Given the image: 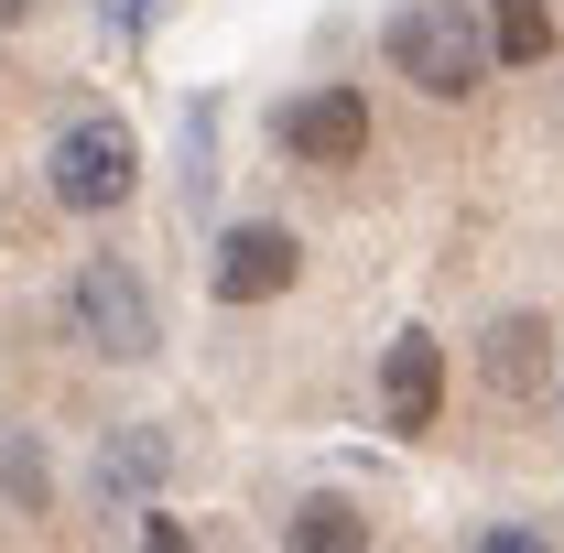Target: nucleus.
Listing matches in <instances>:
<instances>
[{
  "label": "nucleus",
  "mask_w": 564,
  "mask_h": 553,
  "mask_svg": "<svg viewBox=\"0 0 564 553\" xmlns=\"http://www.w3.org/2000/svg\"><path fill=\"white\" fill-rule=\"evenodd\" d=\"M380 44H391V66L413 76L423 98H467V87H478V76L499 66V55H489V33H478V11H467V0H402Z\"/></svg>",
  "instance_id": "1"
},
{
  "label": "nucleus",
  "mask_w": 564,
  "mask_h": 553,
  "mask_svg": "<svg viewBox=\"0 0 564 553\" xmlns=\"http://www.w3.org/2000/svg\"><path fill=\"white\" fill-rule=\"evenodd\" d=\"M44 185H55V207H76V217H98V207H120L141 185V131L131 120H66L55 131V152H44Z\"/></svg>",
  "instance_id": "2"
},
{
  "label": "nucleus",
  "mask_w": 564,
  "mask_h": 553,
  "mask_svg": "<svg viewBox=\"0 0 564 553\" xmlns=\"http://www.w3.org/2000/svg\"><path fill=\"white\" fill-rule=\"evenodd\" d=\"M76 337L98 347V358H152V347H163L152 282H141L131 261H87V272H76Z\"/></svg>",
  "instance_id": "3"
},
{
  "label": "nucleus",
  "mask_w": 564,
  "mask_h": 553,
  "mask_svg": "<svg viewBox=\"0 0 564 553\" xmlns=\"http://www.w3.org/2000/svg\"><path fill=\"white\" fill-rule=\"evenodd\" d=\"M282 152L293 163H358L369 152V98L358 87H304V98H282Z\"/></svg>",
  "instance_id": "4"
},
{
  "label": "nucleus",
  "mask_w": 564,
  "mask_h": 553,
  "mask_svg": "<svg viewBox=\"0 0 564 553\" xmlns=\"http://www.w3.org/2000/svg\"><path fill=\"white\" fill-rule=\"evenodd\" d=\"M434 413H445V347L423 326H402L380 347V423L391 434H434Z\"/></svg>",
  "instance_id": "5"
},
{
  "label": "nucleus",
  "mask_w": 564,
  "mask_h": 553,
  "mask_svg": "<svg viewBox=\"0 0 564 553\" xmlns=\"http://www.w3.org/2000/svg\"><path fill=\"white\" fill-rule=\"evenodd\" d=\"M293 272H304V250L272 217H250V228L217 239V304H272V293H293Z\"/></svg>",
  "instance_id": "6"
},
{
  "label": "nucleus",
  "mask_w": 564,
  "mask_h": 553,
  "mask_svg": "<svg viewBox=\"0 0 564 553\" xmlns=\"http://www.w3.org/2000/svg\"><path fill=\"white\" fill-rule=\"evenodd\" d=\"M543 380H554V326H543V315H499L489 326V391L532 402Z\"/></svg>",
  "instance_id": "7"
},
{
  "label": "nucleus",
  "mask_w": 564,
  "mask_h": 553,
  "mask_svg": "<svg viewBox=\"0 0 564 553\" xmlns=\"http://www.w3.org/2000/svg\"><path fill=\"white\" fill-rule=\"evenodd\" d=\"M174 478V445L152 434V423H120L109 445H98V499L120 510V499H152V488Z\"/></svg>",
  "instance_id": "8"
},
{
  "label": "nucleus",
  "mask_w": 564,
  "mask_h": 553,
  "mask_svg": "<svg viewBox=\"0 0 564 553\" xmlns=\"http://www.w3.org/2000/svg\"><path fill=\"white\" fill-rule=\"evenodd\" d=\"M489 55L499 66H543L554 55V11L543 0H489Z\"/></svg>",
  "instance_id": "9"
},
{
  "label": "nucleus",
  "mask_w": 564,
  "mask_h": 553,
  "mask_svg": "<svg viewBox=\"0 0 564 553\" xmlns=\"http://www.w3.org/2000/svg\"><path fill=\"white\" fill-rule=\"evenodd\" d=\"M293 553H369V521L348 499H304L293 510Z\"/></svg>",
  "instance_id": "10"
},
{
  "label": "nucleus",
  "mask_w": 564,
  "mask_h": 553,
  "mask_svg": "<svg viewBox=\"0 0 564 553\" xmlns=\"http://www.w3.org/2000/svg\"><path fill=\"white\" fill-rule=\"evenodd\" d=\"M0 488H11L22 510H44V488H55V467H44V445H33V434H11V423H0Z\"/></svg>",
  "instance_id": "11"
},
{
  "label": "nucleus",
  "mask_w": 564,
  "mask_h": 553,
  "mask_svg": "<svg viewBox=\"0 0 564 553\" xmlns=\"http://www.w3.org/2000/svg\"><path fill=\"white\" fill-rule=\"evenodd\" d=\"M152 11H163V0H98V22H109L120 44H131V33H152Z\"/></svg>",
  "instance_id": "12"
},
{
  "label": "nucleus",
  "mask_w": 564,
  "mask_h": 553,
  "mask_svg": "<svg viewBox=\"0 0 564 553\" xmlns=\"http://www.w3.org/2000/svg\"><path fill=\"white\" fill-rule=\"evenodd\" d=\"M478 553H554V543H543L532 521H499V532H489V543H478Z\"/></svg>",
  "instance_id": "13"
},
{
  "label": "nucleus",
  "mask_w": 564,
  "mask_h": 553,
  "mask_svg": "<svg viewBox=\"0 0 564 553\" xmlns=\"http://www.w3.org/2000/svg\"><path fill=\"white\" fill-rule=\"evenodd\" d=\"M141 553H196V543H185V521H141Z\"/></svg>",
  "instance_id": "14"
},
{
  "label": "nucleus",
  "mask_w": 564,
  "mask_h": 553,
  "mask_svg": "<svg viewBox=\"0 0 564 553\" xmlns=\"http://www.w3.org/2000/svg\"><path fill=\"white\" fill-rule=\"evenodd\" d=\"M0 22H22V0H0Z\"/></svg>",
  "instance_id": "15"
}]
</instances>
